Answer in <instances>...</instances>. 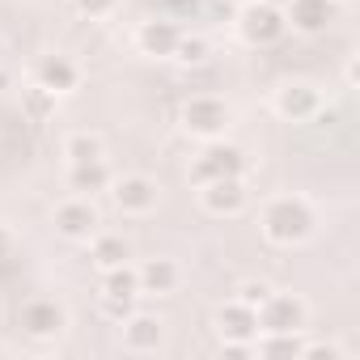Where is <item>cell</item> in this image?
Returning a JSON list of instances; mask_svg holds the SVG:
<instances>
[{"label": "cell", "instance_id": "1", "mask_svg": "<svg viewBox=\"0 0 360 360\" xmlns=\"http://www.w3.org/2000/svg\"><path fill=\"white\" fill-rule=\"evenodd\" d=\"M259 225H263V238L271 246H301V242H309L318 217H314V208L301 195H280V200H271L263 208Z\"/></svg>", "mask_w": 360, "mask_h": 360}, {"label": "cell", "instance_id": "2", "mask_svg": "<svg viewBox=\"0 0 360 360\" xmlns=\"http://www.w3.org/2000/svg\"><path fill=\"white\" fill-rule=\"evenodd\" d=\"M246 174V153L229 140H204L200 157L191 161V183L204 187V183H217V178H242Z\"/></svg>", "mask_w": 360, "mask_h": 360}, {"label": "cell", "instance_id": "3", "mask_svg": "<svg viewBox=\"0 0 360 360\" xmlns=\"http://www.w3.org/2000/svg\"><path fill=\"white\" fill-rule=\"evenodd\" d=\"M238 30H242V39L250 47H271V43H280L288 34V22H284V9L267 5V0H255V5L242 9Z\"/></svg>", "mask_w": 360, "mask_h": 360}, {"label": "cell", "instance_id": "4", "mask_svg": "<svg viewBox=\"0 0 360 360\" xmlns=\"http://www.w3.org/2000/svg\"><path fill=\"white\" fill-rule=\"evenodd\" d=\"M225 127H229V106H225L221 98L200 94V98H191V102L183 106V131H187V136H195V140H217V136H225Z\"/></svg>", "mask_w": 360, "mask_h": 360}, {"label": "cell", "instance_id": "5", "mask_svg": "<svg viewBox=\"0 0 360 360\" xmlns=\"http://www.w3.org/2000/svg\"><path fill=\"white\" fill-rule=\"evenodd\" d=\"M217 330H221L225 347L246 352V347L255 343V335H259V309L233 297V301H225V305L217 309Z\"/></svg>", "mask_w": 360, "mask_h": 360}, {"label": "cell", "instance_id": "6", "mask_svg": "<svg viewBox=\"0 0 360 360\" xmlns=\"http://www.w3.org/2000/svg\"><path fill=\"white\" fill-rule=\"evenodd\" d=\"M157 195H161V187L148 174H123L110 183V200L123 217H148L157 208Z\"/></svg>", "mask_w": 360, "mask_h": 360}, {"label": "cell", "instance_id": "7", "mask_svg": "<svg viewBox=\"0 0 360 360\" xmlns=\"http://www.w3.org/2000/svg\"><path fill=\"white\" fill-rule=\"evenodd\" d=\"M276 115L288 123H309L314 115H322V94L309 81H288L276 89Z\"/></svg>", "mask_w": 360, "mask_h": 360}, {"label": "cell", "instance_id": "8", "mask_svg": "<svg viewBox=\"0 0 360 360\" xmlns=\"http://www.w3.org/2000/svg\"><path fill=\"white\" fill-rule=\"evenodd\" d=\"M305 301L292 292H267V301L259 305V330H305Z\"/></svg>", "mask_w": 360, "mask_h": 360}, {"label": "cell", "instance_id": "9", "mask_svg": "<svg viewBox=\"0 0 360 360\" xmlns=\"http://www.w3.org/2000/svg\"><path fill=\"white\" fill-rule=\"evenodd\" d=\"M56 233L68 238V242H89L98 233V208H94V200H85V195L64 200L56 208Z\"/></svg>", "mask_w": 360, "mask_h": 360}, {"label": "cell", "instance_id": "10", "mask_svg": "<svg viewBox=\"0 0 360 360\" xmlns=\"http://www.w3.org/2000/svg\"><path fill=\"white\" fill-rule=\"evenodd\" d=\"M200 204L208 217H238L250 204V191H246L242 178H217V183L200 187Z\"/></svg>", "mask_w": 360, "mask_h": 360}, {"label": "cell", "instance_id": "11", "mask_svg": "<svg viewBox=\"0 0 360 360\" xmlns=\"http://www.w3.org/2000/svg\"><path fill=\"white\" fill-rule=\"evenodd\" d=\"M18 322H22L26 335H34V339H51V335L64 330L68 314H64V305H60L56 297H30V301L22 305V314H18Z\"/></svg>", "mask_w": 360, "mask_h": 360}, {"label": "cell", "instance_id": "12", "mask_svg": "<svg viewBox=\"0 0 360 360\" xmlns=\"http://www.w3.org/2000/svg\"><path fill=\"white\" fill-rule=\"evenodd\" d=\"M77 85H81V68L68 56H43L34 64V89L56 98V94H72Z\"/></svg>", "mask_w": 360, "mask_h": 360}, {"label": "cell", "instance_id": "13", "mask_svg": "<svg viewBox=\"0 0 360 360\" xmlns=\"http://www.w3.org/2000/svg\"><path fill=\"white\" fill-rule=\"evenodd\" d=\"M119 326H123V347H127V352H136V356L157 352V347H161V339H165V322H161L157 314H140V309H131Z\"/></svg>", "mask_w": 360, "mask_h": 360}, {"label": "cell", "instance_id": "14", "mask_svg": "<svg viewBox=\"0 0 360 360\" xmlns=\"http://www.w3.org/2000/svg\"><path fill=\"white\" fill-rule=\"evenodd\" d=\"M335 5H339V0H288L284 22L297 34H322L335 22Z\"/></svg>", "mask_w": 360, "mask_h": 360}, {"label": "cell", "instance_id": "15", "mask_svg": "<svg viewBox=\"0 0 360 360\" xmlns=\"http://www.w3.org/2000/svg\"><path fill=\"white\" fill-rule=\"evenodd\" d=\"M178 39H183V30H178V22H140V30H136V47H140V56H157V60H169L174 56V47H178Z\"/></svg>", "mask_w": 360, "mask_h": 360}, {"label": "cell", "instance_id": "16", "mask_svg": "<svg viewBox=\"0 0 360 360\" xmlns=\"http://www.w3.org/2000/svg\"><path fill=\"white\" fill-rule=\"evenodd\" d=\"M136 280H140V297H169L178 288V280H183V271H178L174 259H144L136 267Z\"/></svg>", "mask_w": 360, "mask_h": 360}, {"label": "cell", "instance_id": "17", "mask_svg": "<svg viewBox=\"0 0 360 360\" xmlns=\"http://www.w3.org/2000/svg\"><path fill=\"white\" fill-rule=\"evenodd\" d=\"M68 191L72 195H85V200H94L98 191H110V165H106V157L102 161H81V165H68Z\"/></svg>", "mask_w": 360, "mask_h": 360}, {"label": "cell", "instance_id": "18", "mask_svg": "<svg viewBox=\"0 0 360 360\" xmlns=\"http://www.w3.org/2000/svg\"><path fill=\"white\" fill-rule=\"evenodd\" d=\"M127 259H131V250H127V242H123L119 233H94V238H89V263H94L98 271L123 267Z\"/></svg>", "mask_w": 360, "mask_h": 360}, {"label": "cell", "instance_id": "19", "mask_svg": "<svg viewBox=\"0 0 360 360\" xmlns=\"http://www.w3.org/2000/svg\"><path fill=\"white\" fill-rule=\"evenodd\" d=\"M140 297V280H136V267H110L102 271V301H131L136 305Z\"/></svg>", "mask_w": 360, "mask_h": 360}, {"label": "cell", "instance_id": "20", "mask_svg": "<svg viewBox=\"0 0 360 360\" xmlns=\"http://www.w3.org/2000/svg\"><path fill=\"white\" fill-rule=\"evenodd\" d=\"M102 157H106V144H102V136H94V131H72V136L64 140V161H68V165L102 161Z\"/></svg>", "mask_w": 360, "mask_h": 360}, {"label": "cell", "instance_id": "21", "mask_svg": "<svg viewBox=\"0 0 360 360\" xmlns=\"http://www.w3.org/2000/svg\"><path fill=\"white\" fill-rule=\"evenodd\" d=\"M169 60L187 64V68L204 64V60H208V39H200V34H183V39H178V47H174V56H169Z\"/></svg>", "mask_w": 360, "mask_h": 360}, {"label": "cell", "instance_id": "22", "mask_svg": "<svg viewBox=\"0 0 360 360\" xmlns=\"http://www.w3.org/2000/svg\"><path fill=\"white\" fill-rule=\"evenodd\" d=\"M267 292H271V288H267L263 280H246V284L238 288V301H246V305H255V309H259V305L267 301Z\"/></svg>", "mask_w": 360, "mask_h": 360}, {"label": "cell", "instance_id": "23", "mask_svg": "<svg viewBox=\"0 0 360 360\" xmlns=\"http://www.w3.org/2000/svg\"><path fill=\"white\" fill-rule=\"evenodd\" d=\"M72 9L94 22V18H106V13L115 9V0H72Z\"/></svg>", "mask_w": 360, "mask_h": 360}, {"label": "cell", "instance_id": "24", "mask_svg": "<svg viewBox=\"0 0 360 360\" xmlns=\"http://www.w3.org/2000/svg\"><path fill=\"white\" fill-rule=\"evenodd\" d=\"M9 255H13V233L0 225V259H9Z\"/></svg>", "mask_w": 360, "mask_h": 360}, {"label": "cell", "instance_id": "25", "mask_svg": "<svg viewBox=\"0 0 360 360\" xmlns=\"http://www.w3.org/2000/svg\"><path fill=\"white\" fill-rule=\"evenodd\" d=\"M174 9H191V5H200V0H169Z\"/></svg>", "mask_w": 360, "mask_h": 360}, {"label": "cell", "instance_id": "26", "mask_svg": "<svg viewBox=\"0 0 360 360\" xmlns=\"http://www.w3.org/2000/svg\"><path fill=\"white\" fill-rule=\"evenodd\" d=\"M0 64H5V43H0Z\"/></svg>", "mask_w": 360, "mask_h": 360}]
</instances>
